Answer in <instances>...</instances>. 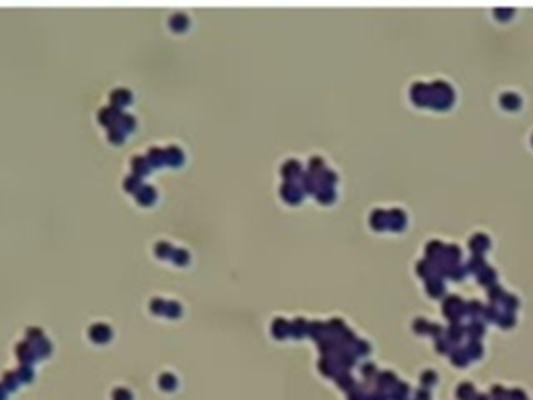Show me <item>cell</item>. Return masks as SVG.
Returning a JSON list of instances; mask_svg holds the SVG:
<instances>
[{
  "label": "cell",
  "mask_w": 533,
  "mask_h": 400,
  "mask_svg": "<svg viewBox=\"0 0 533 400\" xmlns=\"http://www.w3.org/2000/svg\"><path fill=\"white\" fill-rule=\"evenodd\" d=\"M435 380H437V375H435L433 371H427V373H423V378H421V382H423V386H425V388L433 386V384H435Z\"/></svg>",
  "instance_id": "7a4b0ae2"
},
{
  "label": "cell",
  "mask_w": 533,
  "mask_h": 400,
  "mask_svg": "<svg viewBox=\"0 0 533 400\" xmlns=\"http://www.w3.org/2000/svg\"><path fill=\"white\" fill-rule=\"evenodd\" d=\"M508 400H527V396L521 390H513V392H508Z\"/></svg>",
  "instance_id": "3957f363"
},
{
  "label": "cell",
  "mask_w": 533,
  "mask_h": 400,
  "mask_svg": "<svg viewBox=\"0 0 533 400\" xmlns=\"http://www.w3.org/2000/svg\"><path fill=\"white\" fill-rule=\"evenodd\" d=\"M414 400H429V390L427 388H421V390L414 394Z\"/></svg>",
  "instance_id": "277c9868"
},
{
  "label": "cell",
  "mask_w": 533,
  "mask_h": 400,
  "mask_svg": "<svg viewBox=\"0 0 533 400\" xmlns=\"http://www.w3.org/2000/svg\"><path fill=\"white\" fill-rule=\"evenodd\" d=\"M473 400H490V396H485V394H475V396H473Z\"/></svg>",
  "instance_id": "5b68a950"
},
{
  "label": "cell",
  "mask_w": 533,
  "mask_h": 400,
  "mask_svg": "<svg viewBox=\"0 0 533 400\" xmlns=\"http://www.w3.org/2000/svg\"><path fill=\"white\" fill-rule=\"evenodd\" d=\"M473 396H475V388H473V384H460L458 386V390H456V398L458 400H473Z\"/></svg>",
  "instance_id": "6da1fadb"
}]
</instances>
